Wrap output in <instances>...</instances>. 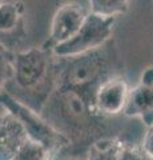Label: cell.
Segmentation results:
<instances>
[{
  "mask_svg": "<svg viewBox=\"0 0 153 160\" xmlns=\"http://www.w3.org/2000/svg\"><path fill=\"white\" fill-rule=\"evenodd\" d=\"M124 115L140 116L148 128L153 126V67L142 72L140 83L129 91Z\"/></svg>",
  "mask_w": 153,
  "mask_h": 160,
  "instance_id": "7",
  "label": "cell"
},
{
  "mask_svg": "<svg viewBox=\"0 0 153 160\" xmlns=\"http://www.w3.org/2000/svg\"><path fill=\"white\" fill-rule=\"evenodd\" d=\"M28 139L22 123L12 113L0 115V160H13Z\"/></svg>",
  "mask_w": 153,
  "mask_h": 160,
  "instance_id": "9",
  "label": "cell"
},
{
  "mask_svg": "<svg viewBox=\"0 0 153 160\" xmlns=\"http://www.w3.org/2000/svg\"><path fill=\"white\" fill-rule=\"evenodd\" d=\"M121 68L113 40L93 51L71 58H56V88L81 96L95 107V98L103 84L120 76ZM96 108V107H95Z\"/></svg>",
  "mask_w": 153,
  "mask_h": 160,
  "instance_id": "1",
  "label": "cell"
},
{
  "mask_svg": "<svg viewBox=\"0 0 153 160\" xmlns=\"http://www.w3.org/2000/svg\"><path fill=\"white\" fill-rule=\"evenodd\" d=\"M116 18L89 13L75 36L52 49L56 58H71L97 49L112 40Z\"/></svg>",
  "mask_w": 153,
  "mask_h": 160,
  "instance_id": "5",
  "label": "cell"
},
{
  "mask_svg": "<svg viewBox=\"0 0 153 160\" xmlns=\"http://www.w3.org/2000/svg\"><path fill=\"white\" fill-rule=\"evenodd\" d=\"M68 160H87V159H83V158H71Z\"/></svg>",
  "mask_w": 153,
  "mask_h": 160,
  "instance_id": "17",
  "label": "cell"
},
{
  "mask_svg": "<svg viewBox=\"0 0 153 160\" xmlns=\"http://www.w3.org/2000/svg\"><path fill=\"white\" fill-rule=\"evenodd\" d=\"M13 76L4 91L40 113L56 88V56L44 46L15 51Z\"/></svg>",
  "mask_w": 153,
  "mask_h": 160,
  "instance_id": "2",
  "label": "cell"
},
{
  "mask_svg": "<svg viewBox=\"0 0 153 160\" xmlns=\"http://www.w3.org/2000/svg\"><path fill=\"white\" fill-rule=\"evenodd\" d=\"M91 13L88 2H72L57 8L51 23V31L44 47L53 49L55 47L71 40L80 31L88 15Z\"/></svg>",
  "mask_w": 153,
  "mask_h": 160,
  "instance_id": "6",
  "label": "cell"
},
{
  "mask_svg": "<svg viewBox=\"0 0 153 160\" xmlns=\"http://www.w3.org/2000/svg\"><path fill=\"white\" fill-rule=\"evenodd\" d=\"M0 47H3V46H0Z\"/></svg>",
  "mask_w": 153,
  "mask_h": 160,
  "instance_id": "19",
  "label": "cell"
},
{
  "mask_svg": "<svg viewBox=\"0 0 153 160\" xmlns=\"http://www.w3.org/2000/svg\"><path fill=\"white\" fill-rule=\"evenodd\" d=\"M125 143L120 139L104 138L92 143L87 160H121Z\"/></svg>",
  "mask_w": 153,
  "mask_h": 160,
  "instance_id": "11",
  "label": "cell"
},
{
  "mask_svg": "<svg viewBox=\"0 0 153 160\" xmlns=\"http://www.w3.org/2000/svg\"><path fill=\"white\" fill-rule=\"evenodd\" d=\"M140 147L148 156H151L153 159V126L148 128V131L144 135V139H142V143H141Z\"/></svg>",
  "mask_w": 153,
  "mask_h": 160,
  "instance_id": "16",
  "label": "cell"
},
{
  "mask_svg": "<svg viewBox=\"0 0 153 160\" xmlns=\"http://www.w3.org/2000/svg\"><path fill=\"white\" fill-rule=\"evenodd\" d=\"M40 115L53 128L69 139L71 143L83 140H92L95 143L104 139L101 133L107 129L105 116L73 92L55 89Z\"/></svg>",
  "mask_w": 153,
  "mask_h": 160,
  "instance_id": "3",
  "label": "cell"
},
{
  "mask_svg": "<svg viewBox=\"0 0 153 160\" xmlns=\"http://www.w3.org/2000/svg\"><path fill=\"white\" fill-rule=\"evenodd\" d=\"M0 106L22 123L29 139L43 144L52 153L72 144L69 139L53 128L39 112L20 103L6 91L0 92Z\"/></svg>",
  "mask_w": 153,
  "mask_h": 160,
  "instance_id": "4",
  "label": "cell"
},
{
  "mask_svg": "<svg viewBox=\"0 0 153 160\" xmlns=\"http://www.w3.org/2000/svg\"><path fill=\"white\" fill-rule=\"evenodd\" d=\"M53 153L43 144L28 139L22 146L13 160H49Z\"/></svg>",
  "mask_w": 153,
  "mask_h": 160,
  "instance_id": "13",
  "label": "cell"
},
{
  "mask_svg": "<svg viewBox=\"0 0 153 160\" xmlns=\"http://www.w3.org/2000/svg\"><path fill=\"white\" fill-rule=\"evenodd\" d=\"M13 52L6 47H0V92L4 91L13 76Z\"/></svg>",
  "mask_w": 153,
  "mask_h": 160,
  "instance_id": "14",
  "label": "cell"
},
{
  "mask_svg": "<svg viewBox=\"0 0 153 160\" xmlns=\"http://www.w3.org/2000/svg\"><path fill=\"white\" fill-rule=\"evenodd\" d=\"M131 88L128 87L125 79L116 76L105 82L98 88L95 98L96 111L103 116H115L118 113H124L128 103Z\"/></svg>",
  "mask_w": 153,
  "mask_h": 160,
  "instance_id": "8",
  "label": "cell"
},
{
  "mask_svg": "<svg viewBox=\"0 0 153 160\" xmlns=\"http://www.w3.org/2000/svg\"><path fill=\"white\" fill-rule=\"evenodd\" d=\"M24 36V6L20 2H0V38L8 39V49L13 51Z\"/></svg>",
  "mask_w": 153,
  "mask_h": 160,
  "instance_id": "10",
  "label": "cell"
},
{
  "mask_svg": "<svg viewBox=\"0 0 153 160\" xmlns=\"http://www.w3.org/2000/svg\"><path fill=\"white\" fill-rule=\"evenodd\" d=\"M121 160H153V159L151 156H148L141 149V147H135L125 143L124 149H122Z\"/></svg>",
  "mask_w": 153,
  "mask_h": 160,
  "instance_id": "15",
  "label": "cell"
},
{
  "mask_svg": "<svg viewBox=\"0 0 153 160\" xmlns=\"http://www.w3.org/2000/svg\"><path fill=\"white\" fill-rule=\"evenodd\" d=\"M89 9L91 13L100 15L107 18H116L129 9V2L127 0H91Z\"/></svg>",
  "mask_w": 153,
  "mask_h": 160,
  "instance_id": "12",
  "label": "cell"
},
{
  "mask_svg": "<svg viewBox=\"0 0 153 160\" xmlns=\"http://www.w3.org/2000/svg\"><path fill=\"white\" fill-rule=\"evenodd\" d=\"M49 160H53V156H52V158H51V159H49Z\"/></svg>",
  "mask_w": 153,
  "mask_h": 160,
  "instance_id": "18",
  "label": "cell"
}]
</instances>
